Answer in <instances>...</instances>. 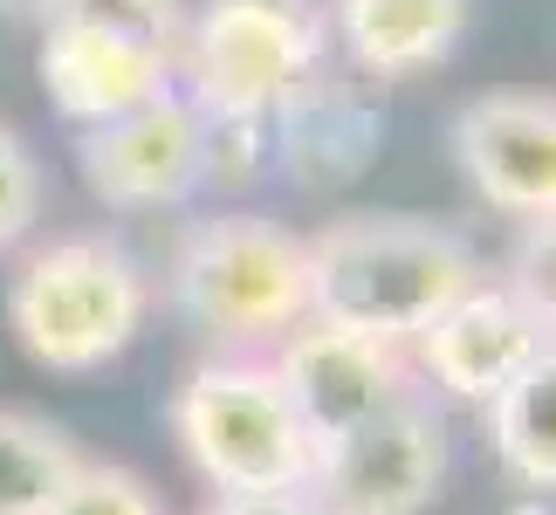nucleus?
<instances>
[{
	"label": "nucleus",
	"mask_w": 556,
	"mask_h": 515,
	"mask_svg": "<svg viewBox=\"0 0 556 515\" xmlns=\"http://www.w3.org/2000/svg\"><path fill=\"white\" fill-rule=\"evenodd\" d=\"M165 289L213 343H282L309 324V241L262 213H213L179 234Z\"/></svg>",
	"instance_id": "20e7f679"
},
{
	"label": "nucleus",
	"mask_w": 556,
	"mask_h": 515,
	"mask_svg": "<svg viewBox=\"0 0 556 515\" xmlns=\"http://www.w3.org/2000/svg\"><path fill=\"white\" fill-rule=\"evenodd\" d=\"M488 434L522 488L556 495V337L488 399Z\"/></svg>",
	"instance_id": "ddd939ff"
},
{
	"label": "nucleus",
	"mask_w": 556,
	"mask_h": 515,
	"mask_svg": "<svg viewBox=\"0 0 556 515\" xmlns=\"http://www.w3.org/2000/svg\"><path fill=\"white\" fill-rule=\"evenodd\" d=\"M508 289H516L522 310L556 337V213L522 227L516 254H508Z\"/></svg>",
	"instance_id": "dca6fc26"
},
{
	"label": "nucleus",
	"mask_w": 556,
	"mask_h": 515,
	"mask_svg": "<svg viewBox=\"0 0 556 515\" xmlns=\"http://www.w3.org/2000/svg\"><path fill=\"white\" fill-rule=\"evenodd\" d=\"M454 165L508 221L556 213V97L543 90H488L454 117Z\"/></svg>",
	"instance_id": "1a4fd4ad"
},
{
	"label": "nucleus",
	"mask_w": 556,
	"mask_h": 515,
	"mask_svg": "<svg viewBox=\"0 0 556 515\" xmlns=\"http://www.w3.org/2000/svg\"><path fill=\"white\" fill-rule=\"evenodd\" d=\"M446 481V426L433 399L405 392L316 447L303 495L316 515H426Z\"/></svg>",
	"instance_id": "0eeeda50"
},
{
	"label": "nucleus",
	"mask_w": 556,
	"mask_h": 515,
	"mask_svg": "<svg viewBox=\"0 0 556 515\" xmlns=\"http://www.w3.org/2000/svg\"><path fill=\"white\" fill-rule=\"evenodd\" d=\"M213 172V124L179 90L83 131V179L117 213H165L186 206Z\"/></svg>",
	"instance_id": "6e6552de"
},
{
	"label": "nucleus",
	"mask_w": 556,
	"mask_h": 515,
	"mask_svg": "<svg viewBox=\"0 0 556 515\" xmlns=\"http://www.w3.org/2000/svg\"><path fill=\"white\" fill-rule=\"evenodd\" d=\"M330 62V14L316 0H200L179 28L186 103L220 124L282 117Z\"/></svg>",
	"instance_id": "f03ea898"
},
{
	"label": "nucleus",
	"mask_w": 556,
	"mask_h": 515,
	"mask_svg": "<svg viewBox=\"0 0 556 515\" xmlns=\"http://www.w3.org/2000/svg\"><path fill=\"white\" fill-rule=\"evenodd\" d=\"M179 28L173 0H55L41 28V90L70 124H111L179 83Z\"/></svg>",
	"instance_id": "423d86ee"
},
{
	"label": "nucleus",
	"mask_w": 556,
	"mask_h": 515,
	"mask_svg": "<svg viewBox=\"0 0 556 515\" xmlns=\"http://www.w3.org/2000/svg\"><path fill=\"white\" fill-rule=\"evenodd\" d=\"M475 282V248L413 213H351L309 241V316L384 343H413Z\"/></svg>",
	"instance_id": "f257e3e1"
},
{
	"label": "nucleus",
	"mask_w": 556,
	"mask_h": 515,
	"mask_svg": "<svg viewBox=\"0 0 556 515\" xmlns=\"http://www.w3.org/2000/svg\"><path fill=\"white\" fill-rule=\"evenodd\" d=\"M268 364H275V378L289 385V399H295V413H303L316 447L330 434H344V426H357V419H371L378 405L419 392L413 372H405V343L337 330V324H316V316L275 343Z\"/></svg>",
	"instance_id": "9d476101"
},
{
	"label": "nucleus",
	"mask_w": 556,
	"mask_h": 515,
	"mask_svg": "<svg viewBox=\"0 0 556 515\" xmlns=\"http://www.w3.org/2000/svg\"><path fill=\"white\" fill-rule=\"evenodd\" d=\"M49 515H165V508H159V495L131 475V467L76 461V475L62 481V495L49 502Z\"/></svg>",
	"instance_id": "2eb2a0df"
},
{
	"label": "nucleus",
	"mask_w": 556,
	"mask_h": 515,
	"mask_svg": "<svg viewBox=\"0 0 556 515\" xmlns=\"http://www.w3.org/2000/svg\"><path fill=\"white\" fill-rule=\"evenodd\" d=\"M35 221H41V165L28 138L14 124H0V248H14Z\"/></svg>",
	"instance_id": "f3484780"
},
{
	"label": "nucleus",
	"mask_w": 556,
	"mask_h": 515,
	"mask_svg": "<svg viewBox=\"0 0 556 515\" xmlns=\"http://www.w3.org/2000/svg\"><path fill=\"white\" fill-rule=\"evenodd\" d=\"M543 343H549V330L522 310V296L508 282H488L481 275L475 289H460L454 303L413 337V351H419V372L433 378L446 399L488 405Z\"/></svg>",
	"instance_id": "9b49d317"
},
{
	"label": "nucleus",
	"mask_w": 556,
	"mask_h": 515,
	"mask_svg": "<svg viewBox=\"0 0 556 515\" xmlns=\"http://www.w3.org/2000/svg\"><path fill=\"white\" fill-rule=\"evenodd\" d=\"M200 515H316V502L303 488H282V495H213Z\"/></svg>",
	"instance_id": "a211bd4d"
},
{
	"label": "nucleus",
	"mask_w": 556,
	"mask_h": 515,
	"mask_svg": "<svg viewBox=\"0 0 556 515\" xmlns=\"http://www.w3.org/2000/svg\"><path fill=\"white\" fill-rule=\"evenodd\" d=\"M76 447L41 413L0 405V515H49L62 481L76 475Z\"/></svg>",
	"instance_id": "4468645a"
},
{
	"label": "nucleus",
	"mask_w": 556,
	"mask_h": 515,
	"mask_svg": "<svg viewBox=\"0 0 556 515\" xmlns=\"http://www.w3.org/2000/svg\"><path fill=\"white\" fill-rule=\"evenodd\" d=\"M152 282L138 254L117 248L111 234H62L35 248L8 282V330L41 372H103L124 357L144 330Z\"/></svg>",
	"instance_id": "7ed1b4c3"
},
{
	"label": "nucleus",
	"mask_w": 556,
	"mask_h": 515,
	"mask_svg": "<svg viewBox=\"0 0 556 515\" xmlns=\"http://www.w3.org/2000/svg\"><path fill=\"white\" fill-rule=\"evenodd\" d=\"M324 14L330 41L378 83L440 70L467 35V0H330Z\"/></svg>",
	"instance_id": "f8f14e48"
},
{
	"label": "nucleus",
	"mask_w": 556,
	"mask_h": 515,
	"mask_svg": "<svg viewBox=\"0 0 556 515\" xmlns=\"http://www.w3.org/2000/svg\"><path fill=\"white\" fill-rule=\"evenodd\" d=\"M173 434L213 495H282L309 481L316 461L289 385L275 378V364L254 357L200 364L173 399Z\"/></svg>",
	"instance_id": "39448f33"
}]
</instances>
